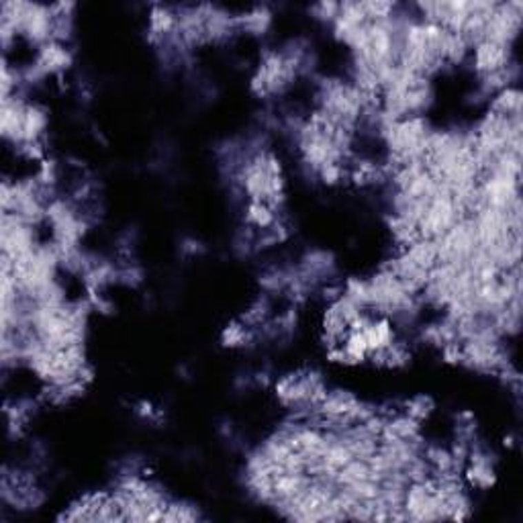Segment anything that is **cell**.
I'll use <instances>...</instances> for the list:
<instances>
[{
    "instance_id": "1",
    "label": "cell",
    "mask_w": 523,
    "mask_h": 523,
    "mask_svg": "<svg viewBox=\"0 0 523 523\" xmlns=\"http://www.w3.org/2000/svg\"><path fill=\"white\" fill-rule=\"evenodd\" d=\"M245 219H247L252 225L260 227V229H268V227H272V223H274V209H270L266 203H254V201H252L249 207H247Z\"/></svg>"
}]
</instances>
